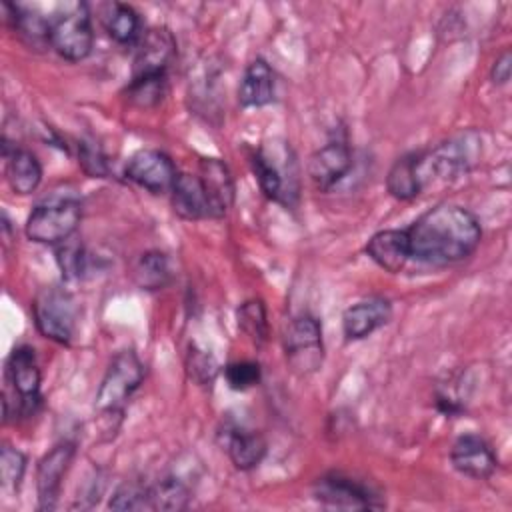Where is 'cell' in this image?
I'll return each mask as SVG.
<instances>
[{"label": "cell", "instance_id": "obj_2", "mask_svg": "<svg viewBox=\"0 0 512 512\" xmlns=\"http://www.w3.org/2000/svg\"><path fill=\"white\" fill-rule=\"evenodd\" d=\"M482 142L476 132H464L438 146L414 152V172L420 190L434 182H452L466 174L480 158Z\"/></svg>", "mask_w": 512, "mask_h": 512}, {"label": "cell", "instance_id": "obj_29", "mask_svg": "<svg viewBox=\"0 0 512 512\" xmlns=\"http://www.w3.org/2000/svg\"><path fill=\"white\" fill-rule=\"evenodd\" d=\"M56 262L62 270V276L68 280H80L88 272V252L80 242H72L70 238L58 244Z\"/></svg>", "mask_w": 512, "mask_h": 512}, {"label": "cell", "instance_id": "obj_34", "mask_svg": "<svg viewBox=\"0 0 512 512\" xmlns=\"http://www.w3.org/2000/svg\"><path fill=\"white\" fill-rule=\"evenodd\" d=\"M186 366H188V374L194 382L198 384H212L216 374H218V362L214 360L212 354L204 352V350H198L196 346L190 348L188 352V360H186Z\"/></svg>", "mask_w": 512, "mask_h": 512}, {"label": "cell", "instance_id": "obj_30", "mask_svg": "<svg viewBox=\"0 0 512 512\" xmlns=\"http://www.w3.org/2000/svg\"><path fill=\"white\" fill-rule=\"evenodd\" d=\"M26 472V456L8 444L2 446L0 452V478H2V488H8L16 492L22 484Z\"/></svg>", "mask_w": 512, "mask_h": 512}, {"label": "cell", "instance_id": "obj_11", "mask_svg": "<svg viewBox=\"0 0 512 512\" xmlns=\"http://www.w3.org/2000/svg\"><path fill=\"white\" fill-rule=\"evenodd\" d=\"M124 176L152 194H166L172 192L178 172L168 154L146 148L130 156L124 166Z\"/></svg>", "mask_w": 512, "mask_h": 512}, {"label": "cell", "instance_id": "obj_15", "mask_svg": "<svg viewBox=\"0 0 512 512\" xmlns=\"http://www.w3.org/2000/svg\"><path fill=\"white\" fill-rule=\"evenodd\" d=\"M198 178L208 200L210 218H222L234 204V178L228 166L218 158H202Z\"/></svg>", "mask_w": 512, "mask_h": 512}, {"label": "cell", "instance_id": "obj_20", "mask_svg": "<svg viewBox=\"0 0 512 512\" xmlns=\"http://www.w3.org/2000/svg\"><path fill=\"white\" fill-rule=\"evenodd\" d=\"M224 450L238 470H252L266 454V440L258 430L234 424L224 430Z\"/></svg>", "mask_w": 512, "mask_h": 512}, {"label": "cell", "instance_id": "obj_3", "mask_svg": "<svg viewBox=\"0 0 512 512\" xmlns=\"http://www.w3.org/2000/svg\"><path fill=\"white\" fill-rule=\"evenodd\" d=\"M260 190L274 202L294 208L300 196L298 162L288 142L272 140L258 146L250 158Z\"/></svg>", "mask_w": 512, "mask_h": 512}, {"label": "cell", "instance_id": "obj_18", "mask_svg": "<svg viewBox=\"0 0 512 512\" xmlns=\"http://www.w3.org/2000/svg\"><path fill=\"white\" fill-rule=\"evenodd\" d=\"M2 156L6 160V182L10 188L20 194H32L42 182V166L34 152L26 148L10 146L6 138H2Z\"/></svg>", "mask_w": 512, "mask_h": 512}, {"label": "cell", "instance_id": "obj_27", "mask_svg": "<svg viewBox=\"0 0 512 512\" xmlns=\"http://www.w3.org/2000/svg\"><path fill=\"white\" fill-rule=\"evenodd\" d=\"M238 328L256 344L262 346L268 340V316L266 306L258 298H250L242 302L236 310Z\"/></svg>", "mask_w": 512, "mask_h": 512}, {"label": "cell", "instance_id": "obj_19", "mask_svg": "<svg viewBox=\"0 0 512 512\" xmlns=\"http://www.w3.org/2000/svg\"><path fill=\"white\" fill-rule=\"evenodd\" d=\"M276 80L274 70L264 58H254L240 78L238 102L244 108H260L274 100Z\"/></svg>", "mask_w": 512, "mask_h": 512}, {"label": "cell", "instance_id": "obj_35", "mask_svg": "<svg viewBox=\"0 0 512 512\" xmlns=\"http://www.w3.org/2000/svg\"><path fill=\"white\" fill-rule=\"evenodd\" d=\"M510 72H512V56L510 50H504L492 64L490 68V80L498 86L506 84L510 80Z\"/></svg>", "mask_w": 512, "mask_h": 512}, {"label": "cell", "instance_id": "obj_26", "mask_svg": "<svg viewBox=\"0 0 512 512\" xmlns=\"http://www.w3.org/2000/svg\"><path fill=\"white\" fill-rule=\"evenodd\" d=\"M386 188L398 200H412L422 192L414 172V152L400 156L392 164L386 176Z\"/></svg>", "mask_w": 512, "mask_h": 512}, {"label": "cell", "instance_id": "obj_13", "mask_svg": "<svg viewBox=\"0 0 512 512\" xmlns=\"http://www.w3.org/2000/svg\"><path fill=\"white\" fill-rule=\"evenodd\" d=\"M352 168V152L346 138H330L308 160V176L320 192L334 188Z\"/></svg>", "mask_w": 512, "mask_h": 512}, {"label": "cell", "instance_id": "obj_9", "mask_svg": "<svg viewBox=\"0 0 512 512\" xmlns=\"http://www.w3.org/2000/svg\"><path fill=\"white\" fill-rule=\"evenodd\" d=\"M284 352L292 372L300 376L316 372L324 362L320 320L308 312L294 316L284 332Z\"/></svg>", "mask_w": 512, "mask_h": 512}, {"label": "cell", "instance_id": "obj_22", "mask_svg": "<svg viewBox=\"0 0 512 512\" xmlns=\"http://www.w3.org/2000/svg\"><path fill=\"white\" fill-rule=\"evenodd\" d=\"M172 208L182 220H202L210 218V208L206 194L202 190L198 174L178 172V178L170 192Z\"/></svg>", "mask_w": 512, "mask_h": 512}, {"label": "cell", "instance_id": "obj_1", "mask_svg": "<svg viewBox=\"0 0 512 512\" xmlns=\"http://www.w3.org/2000/svg\"><path fill=\"white\" fill-rule=\"evenodd\" d=\"M406 230L410 258L430 266H450L468 258L482 240L478 218L458 204H436Z\"/></svg>", "mask_w": 512, "mask_h": 512}, {"label": "cell", "instance_id": "obj_24", "mask_svg": "<svg viewBox=\"0 0 512 512\" xmlns=\"http://www.w3.org/2000/svg\"><path fill=\"white\" fill-rule=\"evenodd\" d=\"M104 28L118 44H132L140 38V16L138 12L122 2H114L102 16Z\"/></svg>", "mask_w": 512, "mask_h": 512}, {"label": "cell", "instance_id": "obj_17", "mask_svg": "<svg viewBox=\"0 0 512 512\" xmlns=\"http://www.w3.org/2000/svg\"><path fill=\"white\" fill-rule=\"evenodd\" d=\"M176 54V40L168 28H150L138 42L134 56V74H166Z\"/></svg>", "mask_w": 512, "mask_h": 512}, {"label": "cell", "instance_id": "obj_14", "mask_svg": "<svg viewBox=\"0 0 512 512\" xmlns=\"http://www.w3.org/2000/svg\"><path fill=\"white\" fill-rule=\"evenodd\" d=\"M450 462L460 474L474 480H486L498 468V458L492 446L478 434L458 436L450 450Z\"/></svg>", "mask_w": 512, "mask_h": 512}, {"label": "cell", "instance_id": "obj_6", "mask_svg": "<svg viewBox=\"0 0 512 512\" xmlns=\"http://www.w3.org/2000/svg\"><path fill=\"white\" fill-rule=\"evenodd\" d=\"M144 364L134 350H120L108 364L94 406L106 418H122L124 406L144 380Z\"/></svg>", "mask_w": 512, "mask_h": 512}, {"label": "cell", "instance_id": "obj_32", "mask_svg": "<svg viewBox=\"0 0 512 512\" xmlns=\"http://www.w3.org/2000/svg\"><path fill=\"white\" fill-rule=\"evenodd\" d=\"M260 376H262L260 364L252 360L230 362L224 368V378L232 390H248L260 382Z\"/></svg>", "mask_w": 512, "mask_h": 512}, {"label": "cell", "instance_id": "obj_31", "mask_svg": "<svg viewBox=\"0 0 512 512\" xmlns=\"http://www.w3.org/2000/svg\"><path fill=\"white\" fill-rule=\"evenodd\" d=\"M108 508L112 510H150L148 506V484L126 482L116 488Z\"/></svg>", "mask_w": 512, "mask_h": 512}, {"label": "cell", "instance_id": "obj_12", "mask_svg": "<svg viewBox=\"0 0 512 512\" xmlns=\"http://www.w3.org/2000/svg\"><path fill=\"white\" fill-rule=\"evenodd\" d=\"M76 454V444L70 440L58 442L38 462L36 468V494L40 510H54L60 500L62 482L70 470Z\"/></svg>", "mask_w": 512, "mask_h": 512}, {"label": "cell", "instance_id": "obj_28", "mask_svg": "<svg viewBox=\"0 0 512 512\" xmlns=\"http://www.w3.org/2000/svg\"><path fill=\"white\" fill-rule=\"evenodd\" d=\"M128 100L138 108L156 106L166 94V74H142L132 76L126 88Z\"/></svg>", "mask_w": 512, "mask_h": 512}, {"label": "cell", "instance_id": "obj_23", "mask_svg": "<svg viewBox=\"0 0 512 512\" xmlns=\"http://www.w3.org/2000/svg\"><path fill=\"white\" fill-rule=\"evenodd\" d=\"M132 276L142 290H162L170 284L174 270L168 254L160 250H148L138 256Z\"/></svg>", "mask_w": 512, "mask_h": 512}, {"label": "cell", "instance_id": "obj_5", "mask_svg": "<svg viewBox=\"0 0 512 512\" xmlns=\"http://www.w3.org/2000/svg\"><path fill=\"white\" fill-rule=\"evenodd\" d=\"M48 44L68 62L84 60L94 46L90 10L84 2L58 4L48 16Z\"/></svg>", "mask_w": 512, "mask_h": 512}, {"label": "cell", "instance_id": "obj_25", "mask_svg": "<svg viewBox=\"0 0 512 512\" xmlns=\"http://www.w3.org/2000/svg\"><path fill=\"white\" fill-rule=\"evenodd\" d=\"M190 490L174 476H164L154 484H148L150 510H182L188 506Z\"/></svg>", "mask_w": 512, "mask_h": 512}, {"label": "cell", "instance_id": "obj_8", "mask_svg": "<svg viewBox=\"0 0 512 512\" xmlns=\"http://www.w3.org/2000/svg\"><path fill=\"white\" fill-rule=\"evenodd\" d=\"M82 218V204L76 198H50L32 208L26 220V236L38 244H62Z\"/></svg>", "mask_w": 512, "mask_h": 512}, {"label": "cell", "instance_id": "obj_21", "mask_svg": "<svg viewBox=\"0 0 512 512\" xmlns=\"http://www.w3.org/2000/svg\"><path fill=\"white\" fill-rule=\"evenodd\" d=\"M366 254L386 272H400L410 260L406 230H380L366 242Z\"/></svg>", "mask_w": 512, "mask_h": 512}, {"label": "cell", "instance_id": "obj_10", "mask_svg": "<svg viewBox=\"0 0 512 512\" xmlns=\"http://www.w3.org/2000/svg\"><path fill=\"white\" fill-rule=\"evenodd\" d=\"M312 496L328 506L340 510H378L384 508L382 496L366 482L342 472H328L316 478Z\"/></svg>", "mask_w": 512, "mask_h": 512}, {"label": "cell", "instance_id": "obj_33", "mask_svg": "<svg viewBox=\"0 0 512 512\" xmlns=\"http://www.w3.org/2000/svg\"><path fill=\"white\" fill-rule=\"evenodd\" d=\"M78 162H80L82 170L92 178H104V176L110 174L106 154L92 140H82L78 144Z\"/></svg>", "mask_w": 512, "mask_h": 512}, {"label": "cell", "instance_id": "obj_4", "mask_svg": "<svg viewBox=\"0 0 512 512\" xmlns=\"http://www.w3.org/2000/svg\"><path fill=\"white\" fill-rule=\"evenodd\" d=\"M4 420L32 416L40 406V368L36 352L28 344L16 346L4 366Z\"/></svg>", "mask_w": 512, "mask_h": 512}, {"label": "cell", "instance_id": "obj_16", "mask_svg": "<svg viewBox=\"0 0 512 512\" xmlns=\"http://www.w3.org/2000/svg\"><path fill=\"white\" fill-rule=\"evenodd\" d=\"M392 318V304L384 296H370L344 310L342 330L348 340H362L374 330L388 324Z\"/></svg>", "mask_w": 512, "mask_h": 512}, {"label": "cell", "instance_id": "obj_7", "mask_svg": "<svg viewBox=\"0 0 512 512\" xmlns=\"http://www.w3.org/2000/svg\"><path fill=\"white\" fill-rule=\"evenodd\" d=\"M34 324L38 332L58 344H70L78 324V302L72 292L62 286H46L38 290L32 302Z\"/></svg>", "mask_w": 512, "mask_h": 512}]
</instances>
